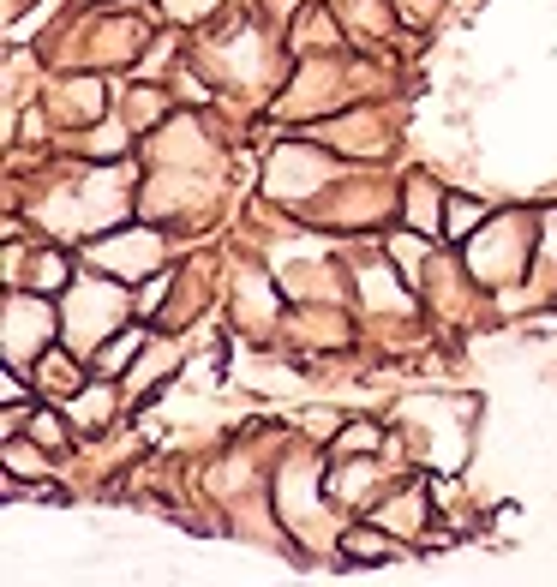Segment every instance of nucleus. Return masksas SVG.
<instances>
[{"label": "nucleus", "mask_w": 557, "mask_h": 587, "mask_svg": "<svg viewBox=\"0 0 557 587\" xmlns=\"http://www.w3.org/2000/svg\"><path fill=\"white\" fill-rule=\"evenodd\" d=\"M378 444V426H348L342 432V450H372Z\"/></svg>", "instance_id": "nucleus-6"}, {"label": "nucleus", "mask_w": 557, "mask_h": 587, "mask_svg": "<svg viewBox=\"0 0 557 587\" xmlns=\"http://www.w3.org/2000/svg\"><path fill=\"white\" fill-rule=\"evenodd\" d=\"M480 216H486L480 204H462V198H456V204H450V216H444V222H450L444 234H456V240H462V234H474V222H480Z\"/></svg>", "instance_id": "nucleus-3"}, {"label": "nucleus", "mask_w": 557, "mask_h": 587, "mask_svg": "<svg viewBox=\"0 0 557 587\" xmlns=\"http://www.w3.org/2000/svg\"><path fill=\"white\" fill-rule=\"evenodd\" d=\"M108 408H114V396H108V390H84V402L72 396V420H78V426H90V432L108 420Z\"/></svg>", "instance_id": "nucleus-2"}, {"label": "nucleus", "mask_w": 557, "mask_h": 587, "mask_svg": "<svg viewBox=\"0 0 557 587\" xmlns=\"http://www.w3.org/2000/svg\"><path fill=\"white\" fill-rule=\"evenodd\" d=\"M420 522H426V504H420V498H396V504L378 510V528H390V534H408V528H420Z\"/></svg>", "instance_id": "nucleus-1"}, {"label": "nucleus", "mask_w": 557, "mask_h": 587, "mask_svg": "<svg viewBox=\"0 0 557 587\" xmlns=\"http://www.w3.org/2000/svg\"><path fill=\"white\" fill-rule=\"evenodd\" d=\"M138 342H144V336H138V330H126V336H120V342H108V354H102V372H114V366H120V360H132V348H138Z\"/></svg>", "instance_id": "nucleus-4"}, {"label": "nucleus", "mask_w": 557, "mask_h": 587, "mask_svg": "<svg viewBox=\"0 0 557 587\" xmlns=\"http://www.w3.org/2000/svg\"><path fill=\"white\" fill-rule=\"evenodd\" d=\"M348 552H354V558H384L390 540H384V534H348Z\"/></svg>", "instance_id": "nucleus-5"}]
</instances>
